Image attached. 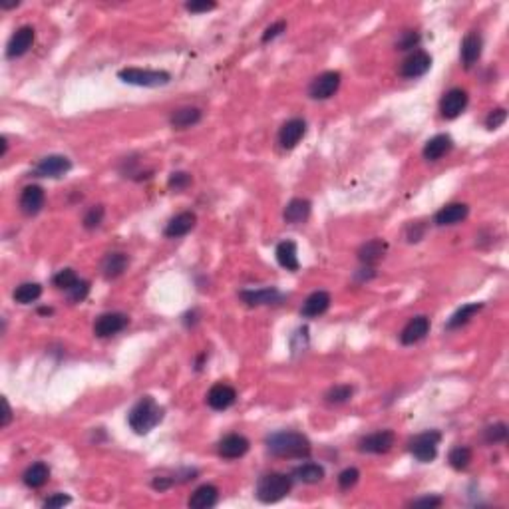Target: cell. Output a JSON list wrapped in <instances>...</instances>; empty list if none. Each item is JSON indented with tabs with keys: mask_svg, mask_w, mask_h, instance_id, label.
<instances>
[{
	"mask_svg": "<svg viewBox=\"0 0 509 509\" xmlns=\"http://www.w3.org/2000/svg\"><path fill=\"white\" fill-rule=\"evenodd\" d=\"M358 477H360V471L356 468H347L345 471H340L338 475V486L340 489H350L358 484Z\"/></svg>",
	"mask_w": 509,
	"mask_h": 509,
	"instance_id": "cell-41",
	"label": "cell"
},
{
	"mask_svg": "<svg viewBox=\"0 0 509 509\" xmlns=\"http://www.w3.org/2000/svg\"><path fill=\"white\" fill-rule=\"evenodd\" d=\"M118 78L125 84L140 86V88H160L171 82L169 72L163 70H142V68H123Z\"/></svg>",
	"mask_w": 509,
	"mask_h": 509,
	"instance_id": "cell-4",
	"label": "cell"
},
{
	"mask_svg": "<svg viewBox=\"0 0 509 509\" xmlns=\"http://www.w3.org/2000/svg\"><path fill=\"white\" fill-rule=\"evenodd\" d=\"M451 145H454V142H451V138H449L448 134H438V136H434L432 140L426 142L422 153H424V158L428 162H438L440 158H444L448 153L449 149H451Z\"/></svg>",
	"mask_w": 509,
	"mask_h": 509,
	"instance_id": "cell-25",
	"label": "cell"
},
{
	"mask_svg": "<svg viewBox=\"0 0 509 509\" xmlns=\"http://www.w3.org/2000/svg\"><path fill=\"white\" fill-rule=\"evenodd\" d=\"M466 105H468V92L462 88H451L440 102V112L446 120H456L458 116L464 114Z\"/></svg>",
	"mask_w": 509,
	"mask_h": 509,
	"instance_id": "cell-8",
	"label": "cell"
},
{
	"mask_svg": "<svg viewBox=\"0 0 509 509\" xmlns=\"http://www.w3.org/2000/svg\"><path fill=\"white\" fill-rule=\"evenodd\" d=\"M2 408H4V414H2V422H0V426L2 428H6L8 424H10V420H12V408L8 404V400L6 398H2Z\"/></svg>",
	"mask_w": 509,
	"mask_h": 509,
	"instance_id": "cell-48",
	"label": "cell"
},
{
	"mask_svg": "<svg viewBox=\"0 0 509 509\" xmlns=\"http://www.w3.org/2000/svg\"><path fill=\"white\" fill-rule=\"evenodd\" d=\"M482 308H484V303H469V305H464L462 308H458V310L449 316L446 328L451 330V328H460L462 325H466L469 319H471L473 314H477Z\"/></svg>",
	"mask_w": 509,
	"mask_h": 509,
	"instance_id": "cell-32",
	"label": "cell"
},
{
	"mask_svg": "<svg viewBox=\"0 0 509 509\" xmlns=\"http://www.w3.org/2000/svg\"><path fill=\"white\" fill-rule=\"evenodd\" d=\"M394 442H396V436L392 430H382V432H374L367 438L360 440L358 449L364 451V454H388L390 449L394 448Z\"/></svg>",
	"mask_w": 509,
	"mask_h": 509,
	"instance_id": "cell-10",
	"label": "cell"
},
{
	"mask_svg": "<svg viewBox=\"0 0 509 509\" xmlns=\"http://www.w3.org/2000/svg\"><path fill=\"white\" fill-rule=\"evenodd\" d=\"M448 462H449V466H451L454 469H458V471L466 469L469 466V462H471V449L466 448V446H458V448H454L451 451H449Z\"/></svg>",
	"mask_w": 509,
	"mask_h": 509,
	"instance_id": "cell-34",
	"label": "cell"
},
{
	"mask_svg": "<svg viewBox=\"0 0 509 509\" xmlns=\"http://www.w3.org/2000/svg\"><path fill=\"white\" fill-rule=\"evenodd\" d=\"M219 501V489L211 484H205L201 488H197L191 497H189V508L193 509H209L213 506H217Z\"/></svg>",
	"mask_w": 509,
	"mask_h": 509,
	"instance_id": "cell-23",
	"label": "cell"
},
{
	"mask_svg": "<svg viewBox=\"0 0 509 509\" xmlns=\"http://www.w3.org/2000/svg\"><path fill=\"white\" fill-rule=\"evenodd\" d=\"M386 251H388L386 241H382V239H372V241H368V243H364L358 249V259H360L362 265L372 266L376 265V263L386 255Z\"/></svg>",
	"mask_w": 509,
	"mask_h": 509,
	"instance_id": "cell-26",
	"label": "cell"
},
{
	"mask_svg": "<svg viewBox=\"0 0 509 509\" xmlns=\"http://www.w3.org/2000/svg\"><path fill=\"white\" fill-rule=\"evenodd\" d=\"M185 8L189 10V12H193V14H199V12H209V10H213V8H217V2H187L185 4Z\"/></svg>",
	"mask_w": 509,
	"mask_h": 509,
	"instance_id": "cell-45",
	"label": "cell"
},
{
	"mask_svg": "<svg viewBox=\"0 0 509 509\" xmlns=\"http://www.w3.org/2000/svg\"><path fill=\"white\" fill-rule=\"evenodd\" d=\"M440 440H442V434L436 432V430H430V432H424V434H418L414 440H410V454H412L418 462L428 464L432 460H436V456H438Z\"/></svg>",
	"mask_w": 509,
	"mask_h": 509,
	"instance_id": "cell-5",
	"label": "cell"
},
{
	"mask_svg": "<svg viewBox=\"0 0 509 509\" xmlns=\"http://www.w3.org/2000/svg\"><path fill=\"white\" fill-rule=\"evenodd\" d=\"M418 42H420V34L414 32V30H406V32H402V36L396 42V48L398 50H412V48L418 46Z\"/></svg>",
	"mask_w": 509,
	"mask_h": 509,
	"instance_id": "cell-42",
	"label": "cell"
},
{
	"mask_svg": "<svg viewBox=\"0 0 509 509\" xmlns=\"http://www.w3.org/2000/svg\"><path fill=\"white\" fill-rule=\"evenodd\" d=\"M40 314H52V308H40Z\"/></svg>",
	"mask_w": 509,
	"mask_h": 509,
	"instance_id": "cell-51",
	"label": "cell"
},
{
	"mask_svg": "<svg viewBox=\"0 0 509 509\" xmlns=\"http://www.w3.org/2000/svg\"><path fill=\"white\" fill-rule=\"evenodd\" d=\"M412 506H414V508H440V506H442V497H436V495L420 497V499H414Z\"/></svg>",
	"mask_w": 509,
	"mask_h": 509,
	"instance_id": "cell-47",
	"label": "cell"
},
{
	"mask_svg": "<svg viewBox=\"0 0 509 509\" xmlns=\"http://www.w3.org/2000/svg\"><path fill=\"white\" fill-rule=\"evenodd\" d=\"M293 488V477L286 473H265L259 482H257V489L255 495L259 501L263 504H277L283 497L288 495V491Z\"/></svg>",
	"mask_w": 509,
	"mask_h": 509,
	"instance_id": "cell-3",
	"label": "cell"
},
{
	"mask_svg": "<svg viewBox=\"0 0 509 509\" xmlns=\"http://www.w3.org/2000/svg\"><path fill=\"white\" fill-rule=\"evenodd\" d=\"M293 477H297L303 484H319L325 477V469L319 464H303L293 469Z\"/></svg>",
	"mask_w": 509,
	"mask_h": 509,
	"instance_id": "cell-31",
	"label": "cell"
},
{
	"mask_svg": "<svg viewBox=\"0 0 509 509\" xmlns=\"http://www.w3.org/2000/svg\"><path fill=\"white\" fill-rule=\"evenodd\" d=\"M235 400H237V392H235V388L229 386V384H215V386L209 390V394H207V404L209 408H213V410H217V412H223L227 408H231L235 404Z\"/></svg>",
	"mask_w": 509,
	"mask_h": 509,
	"instance_id": "cell-15",
	"label": "cell"
},
{
	"mask_svg": "<svg viewBox=\"0 0 509 509\" xmlns=\"http://www.w3.org/2000/svg\"><path fill=\"white\" fill-rule=\"evenodd\" d=\"M125 326H127V316L123 312H105L96 321L94 334L98 338H108V336H114V334L122 332Z\"/></svg>",
	"mask_w": 509,
	"mask_h": 509,
	"instance_id": "cell-12",
	"label": "cell"
},
{
	"mask_svg": "<svg viewBox=\"0 0 509 509\" xmlns=\"http://www.w3.org/2000/svg\"><path fill=\"white\" fill-rule=\"evenodd\" d=\"M484 440L488 444H501L508 440V426L504 422H497V424H491L484 430Z\"/></svg>",
	"mask_w": 509,
	"mask_h": 509,
	"instance_id": "cell-36",
	"label": "cell"
},
{
	"mask_svg": "<svg viewBox=\"0 0 509 509\" xmlns=\"http://www.w3.org/2000/svg\"><path fill=\"white\" fill-rule=\"evenodd\" d=\"M191 184H193V177H191V173H187V171H173V173L169 175V179H167L169 189H175V191H184V189H187Z\"/></svg>",
	"mask_w": 509,
	"mask_h": 509,
	"instance_id": "cell-39",
	"label": "cell"
},
{
	"mask_svg": "<svg viewBox=\"0 0 509 509\" xmlns=\"http://www.w3.org/2000/svg\"><path fill=\"white\" fill-rule=\"evenodd\" d=\"M22 480H24L26 488L30 489L42 488V486L50 480V468H48L46 464H42V462H36V464H32L30 468L24 471Z\"/></svg>",
	"mask_w": 509,
	"mask_h": 509,
	"instance_id": "cell-30",
	"label": "cell"
},
{
	"mask_svg": "<svg viewBox=\"0 0 509 509\" xmlns=\"http://www.w3.org/2000/svg\"><path fill=\"white\" fill-rule=\"evenodd\" d=\"M0 143H2V156H6V151H8V142H6V138H2Z\"/></svg>",
	"mask_w": 509,
	"mask_h": 509,
	"instance_id": "cell-50",
	"label": "cell"
},
{
	"mask_svg": "<svg viewBox=\"0 0 509 509\" xmlns=\"http://www.w3.org/2000/svg\"><path fill=\"white\" fill-rule=\"evenodd\" d=\"M277 261L279 265L286 269V271H299V251H297V243L295 241H283L277 245Z\"/></svg>",
	"mask_w": 509,
	"mask_h": 509,
	"instance_id": "cell-29",
	"label": "cell"
},
{
	"mask_svg": "<svg viewBox=\"0 0 509 509\" xmlns=\"http://www.w3.org/2000/svg\"><path fill=\"white\" fill-rule=\"evenodd\" d=\"M46 201V195H44V189L40 185H28L24 187L21 193V209L24 215H36L40 213L42 207Z\"/></svg>",
	"mask_w": 509,
	"mask_h": 509,
	"instance_id": "cell-17",
	"label": "cell"
},
{
	"mask_svg": "<svg viewBox=\"0 0 509 509\" xmlns=\"http://www.w3.org/2000/svg\"><path fill=\"white\" fill-rule=\"evenodd\" d=\"M70 169H72V162L66 156L54 153V156L42 158L38 165L34 167V175L36 177H52V179H56V177L66 175Z\"/></svg>",
	"mask_w": 509,
	"mask_h": 509,
	"instance_id": "cell-7",
	"label": "cell"
},
{
	"mask_svg": "<svg viewBox=\"0 0 509 509\" xmlns=\"http://www.w3.org/2000/svg\"><path fill=\"white\" fill-rule=\"evenodd\" d=\"M249 440L241 434H229L217 444V451L225 460H239L249 451Z\"/></svg>",
	"mask_w": 509,
	"mask_h": 509,
	"instance_id": "cell-13",
	"label": "cell"
},
{
	"mask_svg": "<svg viewBox=\"0 0 509 509\" xmlns=\"http://www.w3.org/2000/svg\"><path fill=\"white\" fill-rule=\"evenodd\" d=\"M103 215H105L103 205H94V207H90V209L86 211V215H84V227H86V229H96V227H100L103 221Z\"/></svg>",
	"mask_w": 509,
	"mask_h": 509,
	"instance_id": "cell-38",
	"label": "cell"
},
{
	"mask_svg": "<svg viewBox=\"0 0 509 509\" xmlns=\"http://www.w3.org/2000/svg\"><path fill=\"white\" fill-rule=\"evenodd\" d=\"M468 213L469 207L466 203H449L446 207H442L436 213L434 221H436V225H440V227H449V225L462 223L468 217Z\"/></svg>",
	"mask_w": 509,
	"mask_h": 509,
	"instance_id": "cell-21",
	"label": "cell"
},
{
	"mask_svg": "<svg viewBox=\"0 0 509 509\" xmlns=\"http://www.w3.org/2000/svg\"><path fill=\"white\" fill-rule=\"evenodd\" d=\"M34 44V28L32 26H21L8 40L6 46V56L12 60V58H21L24 56Z\"/></svg>",
	"mask_w": 509,
	"mask_h": 509,
	"instance_id": "cell-11",
	"label": "cell"
},
{
	"mask_svg": "<svg viewBox=\"0 0 509 509\" xmlns=\"http://www.w3.org/2000/svg\"><path fill=\"white\" fill-rule=\"evenodd\" d=\"M310 207H312V205H310L308 199H301V197H297V199L288 201V205L285 207L283 217H285L286 223H290V225L305 223L306 219H308V215H310Z\"/></svg>",
	"mask_w": 509,
	"mask_h": 509,
	"instance_id": "cell-28",
	"label": "cell"
},
{
	"mask_svg": "<svg viewBox=\"0 0 509 509\" xmlns=\"http://www.w3.org/2000/svg\"><path fill=\"white\" fill-rule=\"evenodd\" d=\"M70 501H72L70 495H66V493H56V495H52V497H48V499L44 501V508L46 509L64 508V506H68Z\"/></svg>",
	"mask_w": 509,
	"mask_h": 509,
	"instance_id": "cell-46",
	"label": "cell"
},
{
	"mask_svg": "<svg viewBox=\"0 0 509 509\" xmlns=\"http://www.w3.org/2000/svg\"><path fill=\"white\" fill-rule=\"evenodd\" d=\"M239 297L249 306L277 305V303H281L285 299L275 286H265V288H259V290H241Z\"/></svg>",
	"mask_w": 509,
	"mask_h": 509,
	"instance_id": "cell-14",
	"label": "cell"
},
{
	"mask_svg": "<svg viewBox=\"0 0 509 509\" xmlns=\"http://www.w3.org/2000/svg\"><path fill=\"white\" fill-rule=\"evenodd\" d=\"M286 30V22L285 21H279V22H275V24H271L269 28H266L265 32H263V42H271V40H275L277 36H281L283 32Z\"/></svg>",
	"mask_w": 509,
	"mask_h": 509,
	"instance_id": "cell-44",
	"label": "cell"
},
{
	"mask_svg": "<svg viewBox=\"0 0 509 509\" xmlns=\"http://www.w3.org/2000/svg\"><path fill=\"white\" fill-rule=\"evenodd\" d=\"M482 48H484V40L477 32H469L468 36L462 40V50H460V58L464 68H471L475 62L482 56Z\"/></svg>",
	"mask_w": 509,
	"mask_h": 509,
	"instance_id": "cell-20",
	"label": "cell"
},
{
	"mask_svg": "<svg viewBox=\"0 0 509 509\" xmlns=\"http://www.w3.org/2000/svg\"><path fill=\"white\" fill-rule=\"evenodd\" d=\"M340 80H343L340 72H334V70L323 72L321 76H316L314 80L310 82V86H308V96H310L312 100H328V98H332V96L336 94V90L340 88Z\"/></svg>",
	"mask_w": 509,
	"mask_h": 509,
	"instance_id": "cell-6",
	"label": "cell"
},
{
	"mask_svg": "<svg viewBox=\"0 0 509 509\" xmlns=\"http://www.w3.org/2000/svg\"><path fill=\"white\" fill-rule=\"evenodd\" d=\"M151 486H153V489H160V491H163V489H167L173 486V480H169V477H156V480L151 482Z\"/></svg>",
	"mask_w": 509,
	"mask_h": 509,
	"instance_id": "cell-49",
	"label": "cell"
},
{
	"mask_svg": "<svg viewBox=\"0 0 509 509\" xmlns=\"http://www.w3.org/2000/svg\"><path fill=\"white\" fill-rule=\"evenodd\" d=\"M162 418L163 410L158 406V402L151 396H143L142 400L132 408L129 414H127L129 428L134 430L136 434H140V436L149 434L151 430L162 422Z\"/></svg>",
	"mask_w": 509,
	"mask_h": 509,
	"instance_id": "cell-2",
	"label": "cell"
},
{
	"mask_svg": "<svg viewBox=\"0 0 509 509\" xmlns=\"http://www.w3.org/2000/svg\"><path fill=\"white\" fill-rule=\"evenodd\" d=\"M14 301L18 305H30V303H36L42 297V286L38 283H22L21 286H16L14 290Z\"/></svg>",
	"mask_w": 509,
	"mask_h": 509,
	"instance_id": "cell-33",
	"label": "cell"
},
{
	"mask_svg": "<svg viewBox=\"0 0 509 509\" xmlns=\"http://www.w3.org/2000/svg\"><path fill=\"white\" fill-rule=\"evenodd\" d=\"M129 265V257L125 253H108L102 261V273L105 279H118Z\"/></svg>",
	"mask_w": 509,
	"mask_h": 509,
	"instance_id": "cell-27",
	"label": "cell"
},
{
	"mask_svg": "<svg viewBox=\"0 0 509 509\" xmlns=\"http://www.w3.org/2000/svg\"><path fill=\"white\" fill-rule=\"evenodd\" d=\"M432 68V56L424 50H414L406 60L402 62L400 66V76L408 78V80H414V78H420L424 76Z\"/></svg>",
	"mask_w": 509,
	"mask_h": 509,
	"instance_id": "cell-9",
	"label": "cell"
},
{
	"mask_svg": "<svg viewBox=\"0 0 509 509\" xmlns=\"http://www.w3.org/2000/svg\"><path fill=\"white\" fill-rule=\"evenodd\" d=\"M266 449L277 456V458H286V460H305L310 456L312 446L308 442L305 434L299 432H277L266 438Z\"/></svg>",
	"mask_w": 509,
	"mask_h": 509,
	"instance_id": "cell-1",
	"label": "cell"
},
{
	"mask_svg": "<svg viewBox=\"0 0 509 509\" xmlns=\"http://www.w3.org/2000/svg\"><path fill=\"white\" fill-rule=\"evenodd\" d=\"M354 394V388L348 386V384H338V386H332L325 394V400L328 404H345L352 398Z\"/></svg>",
	"mask_w": 509,
	"mask_h": 509,
	"instance_id": "cell-35",
	"label": "cell"
},
{
	"mask_svg": "<svg viewBox=\"0 0 509 509\" xmlns=\"http://www.w3.org/2000/svg\"><path fill=\"white\" fill-rule=\"evenodd\" d=\"M195 223H197V215L191 213V211H184V213H179V215H175V217L169 219V223L165 225V231L163 233L169 239H179V237L187 235L195 227Z\"/></svg>",
	"mask_w": 509,
	"mask_h": 509,
	"instance_id": "cell-18",
	"label": "cell"
},
{
	"mask_svg": "<svg viewBox=\"0 0 509 509\" xmlns=\"http://www.w3.org/2000/svg\"><path fill=\"white\" fill-rule=\"evenodd\" d=\"M506 120H508L506 108H495V110L489 112V116L486 118V127L488 129H497V127H501L506 123Z\"/></svg>",
	"mask_w": 509,
	"mask_h": 509,
	"instance_id": "cell-40",
	"label": "cell"
},
{
	"mask_svg": "<svg viewBox=\"0 0 509 509\" xmlns=\"http://www.w3.org/2000/svg\"><path fill=\"white\" fill-rule=\"evenodd\" d=\"M306 134V123L301 118H293L281 127L279 132V143L285 147V149H293L297 147V143L303 140V136Z\"/></svg>",
	"mask_w": 509,
	"mask_h": 509,
	"instance_id": "cell-19",
	"label": "cell"
},
{
	"mask_svg": "<svg viewBox=\"0 0 509 509\" xmlns=\"http://www.w3.org/2000/svg\"><path fill=\"white\" fill-rule=\"evenodd\" d=\"M80 279H78V275L72 271V269H64V271H60V273H56L54 275V279H52V283H54V286L56 288H60V290H70L72 286L76 285Z\"/></svg>",
	"mask_w": 509,
	"mask_h": 509,
	"instance_id": "cell-37",
	"label": "cell"
},
{
	"mask_svg": "<svg viewBox=\"0 0 509 509\" xmlns=\"http://www.w3.org/2000/svg\"><path fill=\"white\" fill-rule=\"evenodd\" d=\"M428 332H430L428 316H414V319L402 328V332H400V343H402L404 347L416 345V343H420L422 338H426Z\"/></svg>",
	"mask_w": 509,
	"mask_h": 509,
	"instance_id": "cell-16",
	"label": "cell"
},
{
	"mask_svg": "<svg viewBox=\"0 0 509 509\" xmlns=\"http://www.w3.org/2000/svg\"><path fill=\"white\" fill-rule=\"evenodd\" d=\"M332 303L330 295L326 290H316L312 293L305 303H303V308H301V314L305 319H314V316H321L328 310V306Z\"/></svg>",
	"mask_w": 509,
	"mask_h": 509,
	"instance_id": "cell-22",
	"label": "cell"
},
{
	"mask_svg": "<svg viewBox=\"0 0 509 509\" xmlns=\"http://www.w3.org/2000/svg\"><path fill=\"white\" fill-rule=\"evenodd\" d=\"M88 293H90V283L88 281H78L76 285L68 290V297H70L72 303H82L88 297Z\"/></svg>",
	"mask_w": 509,
	"mask_h": 509,
	"instance_id": "cell-43",
	"label": "cell"
},
{
	"mask_svg": "<svg viewBox=\"0 0 509 509\" xmlns=\"http://www.w3.org/2000/svg\"><path fill=\"white\" fill-rule=\"evenodd\" d=\"M201 118H203V112L199 108L187 105V108L175 110L169 118V123L173 129H187V127H193L195 123L201 122Z\"/></svg>",
	"mask_w": 509,
	"mask_h": 509,
	"instance_id": "cell-24",
	"label": "cell"
}]
</instances>
